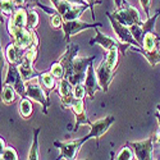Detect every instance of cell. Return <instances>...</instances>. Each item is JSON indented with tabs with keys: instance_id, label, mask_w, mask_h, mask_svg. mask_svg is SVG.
Returning <instances> with one entry per match:
<instances>
[{
	"instance_id": "ac0fdd59",
	"label": "cell",
	"mask_w": 160,
	"mask_h": 160,
	"mask_svg": "<svg viewBox=\"0 0 160 160\" xmlns=\"http://www.w3.org/2000/svg\"><path fill=\"white\" fill-rule=\"evenodd\" d=\"M24 51L19 45H17L14 41L8 44V46L5 48V59L8 63L10 64H16L18 65L21 62H22V58H23V54Z\"/></svg>"
},
{
	"instance_id": "7a4b0ae2",
	"label": "cell",
	"mask_w": 160,
	"mask_h": 160,
	"mask_svg": "<svg viewBox=\"0 0 160 160\" xmlns=\"http://www.w3.org/2000/svg\"><path fill=\"white\" fill-rule=\"evenodd\" d=\"M105 14H106V17L109 18V21H110V24H112V28H113V31H114V33H115V37H117L119 41H121V44L123 45L124 55H126V52H127L128 49H132L133 51L140 52V54L143 55L145 51H143L142 46L138 44L137 40L133 37V35H132V32H131V30H129L128 26H124V24H122L121 22H118V21L113 17L112 13H109V12H106Z\"/></svg>"
},
{
	"instance_id": "ba28073f",
	"label": "cell",
	"mask_w": 160,
	"mask_h": 160,
	"mask_svg": "<svg viewBox=\"0 0 160 160\" xmlns=\"http://www.w3.org/2000/svg\"><path fill=\"white\" fill-rule=\"evenodd\" d=\"M142 49L145 51L143 57L148 59L151 67H156L160 63V48H159L158 33L149 32L146 35L142 42Z\"/></svg>"
},
{
	"instance_id": "d6a6232c",
	"label": "cell",
	"mask_w": 160,
	"mask_h": 160,
	"mask_svg": "<svg viewBox=\"0 0 160 160\" xmlns=\"http://www.w3.org/2000/svg\"><path fill=\"white\" fill-rule=\"evenodd\" d=\"M73 91H74V98L76 99H85V96L87 95V91H86V87H85L83 82L76 85Z\"/></svg>"
},
{
	"instance_id": "e0dca14e",
	"label": "cell",
	"mask_w": 160,
	"mask_h": 160,
	"mask_svg": "<svg viewBox=\"0 0 160 160\" xmlns=\"http://www.w3.org/2000/svg\"><path fill=\"white\" fill-rule=\"evenodd\" d=\"M83 83H85V87H86V91H87V96L91 100L95 98V92L101 90L99 78H98V74H96V69L94 68V64L92 63L88 65V69H87L86 78H85Z\"/></svg>"
},
{
	"instance_id": "8fae6325",
	"label": "cell",
	"mask_w": 160,
	"mask_h": 160,
	"mask_svg": "<svg viewBox=\"0 0 160 160\" xmlns=\"http://www.w3.org/2000/svg\"><path fill=\"white\" fill-rule=\"evenodd\" d=\"M3 85L13 86L17 90V92L19 94L21 98L26 96V81L23 79V77L18 69V65L8 63V72H7V77L4 79Z\"/></svg>"
},
{
	"instance_id": "f35d334b",
	"label": "cell",
	"mask_w": 160,
	"mask_h": 160,
	"mask_svg": "<svg viewBox=\"0 0 160 160\" xmlns=\"http://www.w3.org/2000/svg\"><path fill=\"white\" fill-rule=\"evenodd\" d=\"M155 117H156V121H158V123H159V128H160V113L156 110V113H155Z\"/></svg>"
},
{
	"instance_id": "60d3db41",
	"label": "cell",
	"mask_w": 160,
	"mask_h": 160,
	"mask_svg": "<svg viewBox=\"0 0 160 160\" xmlns=\"http://www.w3.org/2000/svg\"><path fill=\"white\" fill-rule=\"evenodd\" d=\"M158 38H159V41H160V36L159 35H158Z\"/></svg>"
},
{
	"instance_id": "cb8c5ba5",
	"label": "cell",
	"mask_w": 160,
	"mask_h": 160,
	"mask_svg": "<svg viewBox=\"0 0 160 160\" xmlns=\"http://www.w3.org/2000/svg\"><path fill=\"white\" fill-rule=\"evenodd\" d=\"M122 55V52L119 49H112V50H108L106 54L104 55L105 59H106V63H108L114 71L118 69V64H119V57Z\"/></svg>"
},
{
	"instance_id": "52a82bcc",
	"label": "cell",
	"mask_w": 160,
	"mask_h": 160,
	"mask_svg": "<svg viewBox=\"0 0 160 160\" xmlns=\"http://www.w3.org/2000/svg\"><path fill=\"white\" fill-rule=\"evenodd\" d=\"M102 27V23L100 22H94V23H86L83 21H81L79 18L77 19H72V21H64L62 30L64 33V41L65 44L71 42V37L73 35H77L79 32H82L85 30H90V28H99Z\"/></svg>"
},
{
	"instance_id": "d590c367",
	"label": "cell",
	"mask_w": 160,
	"mask_h": 160,
	"mask_svg": "<svg viewBox=\"0 0 160 160\" xmlns=\"http://www.w3.org/2000/svg\"><path fill=\"white\" fill-rule=\"evenodd\" d=\"M68 3L71 4H78V5H88V3L86 2V0H67ZM90 7V5H88Z\"/></svg>"
},
{
	"instance_id": "9a60e30c",
	"label": "cell",
	"mask_w": 160,
	"mask_h": 160,
	"mask_svg": "<svg viewBox=\"0 0 160 160\" xmlns=\"http://www.w3.org/2000/svg\"><path fill=\"white\" fill-rule=\"evenodd\" d=\"M73 88H74V86L67 78H63L59 81L57 91H58L60 101H62V109H71L72 104L74 102L76 98H74Z\"/></svg>"
},
{
	"instance_id": "1f68e13d",
	"label": "cell",
	"mask_w": 160,
	"mask_h": 160,
	"mask_svg": "<svg viewBox=\"0 0 160 160\" xmlns=\"http://www.w3.org/2000/svg\"><path fill=\"white\" fill-rule=\"evenodd\" d=\"M129 30H131V32H132L133 37H135V38L137 40V41H138V44L142 46V42H143L145 35H143V32H142L141 24H132L131 27H129Z\"/></svg>"
},
{
	"instance_id": "ab89813d",
	"label": "cell",
	"mask_w": 160,
	"mask_h": 160,
	"mask_svg": "<svg viewBox=\"0 0 160 160\" xmlns=\"http://www.w3.org/2000/svg\"><path fill=\"white\" fill-rule=\"evenodd\" d=\"M156 110L160 113V104H159V105H156Z\"/></svg>"
},
{
	"instance_id": "4fadbf2b",
	"label": "cell",
	"mask_w": 160,
	"mask_h": 160,
	"mask_svg": "<svg viewBox=\"0 0 160 160\" xmlns=\"http://www.w3.org/2000/svg\"><path fill=\"white\" fill-rule=\"evenodd\" d=\"M95 32H96V36L94 38L90 40V45H100L102 49H105L106 51L108 50H112V49H119L122 52V55H124V50H123V45L121 44L118 38H114L109 35H105V33H101L99 31V28H95Z\"/></svg>"
},
{
	"instance_id": "4316f807",
	"label": "cell",
	"mask_w": 160,
	"mask_h": 160,
	"mask_svg": "<svg viewBox=\"0 0 160 160\" xmlns=\"http://www.w3.org/2000/svg\"><path fill=\"white\" fill-rule=\"evenodd\" d=\"M0 5H2V13L5 17H10L18 8V5L14 3V0H0Z\"/></svg>"
},
{
	"instance_id": "ffe728a7",
	"label": "cell",
	"mask_w": 160,
	"mask_h": 160,
	"mask_svg": "<svg viewBox=\"0 0 160 160\" xmlns=\"http://www.w3.org/2000/svg\"><path fill=\"white\" fill-rule=\"evenodd\" d=\"M37 81L40 82V85L42 86V88L45 90V92L48 94V96L50 95L51 91H55L58 88V85L57 83V78L50 73V71H46V72H41L37 78Z\"/></svg>"
},
{
	"instance_id": "f1b7e54d",
	"label": "cell",
	"mask_w": 160,
	"mask_h": 160,
	"mask_svg": "<svg viewBox=\"0 0 160 160\" xmlns=\"http://www.w3.org/2000/svg\"><path fill=\"white\" fill-rule=\"evenodd\" d=\"M0 159L2 160H18V154L17 151L12 148V146H4L2 148V152H0Z\"/></svg>"
},
{
	"instance_id": "5bb4252c",
	"label": "cell",
	"mask_w": 160,
	"mask_h": 160,
	"mask_svg": "<svg viewBox=\"0 0 160 160\" xmlns=\"http://www.w3.org/2000/svg\"><path fill=\"white\" fill-rule=\"evenodd\" d=\"M115 72L117 71H114L112 67L106 63V59L104 57L102 60L100 62V64L96 67V74H98L99 82H100V86H101V91L108 92L109 86L113 81L114 76H115Z\"/></svg>"
},
{
	"instance_id": "836d02e7",
	"label": "cell",
	"mask_w": 160,
	"mask_h": 160,
	"mask_svg": "<svg viewBox=\"0 0 160 160\" xmlns=\"http://www.w3.org/2000/svg\"><path fill=\"white\" fill-rule=\"evenodd\" d=\"M145 14H146V18L150 17V8H151V0H138Z\"/></svg>"
},
{
	"instance_id": "8d00e7d4",
	"label": "cell",
	"mask_w": 160,
	"mask_h": 160,
	"mask_svg": "<svg viewBox=\"0 0 160 160\" xmlns=\"http://www.w3.org/2000/svg\"><path fill=\"white\" fill-rule=\"evenodd\" d=\"M14 3L18 5V7H26V0H14Z\"/></svg>"
},
{
	"instance_id": "d6986e66",
	"label": "cell",
	"mask_w": 160,
	"mask_h": 160,
	"mask_svg": "<svg viewBox=\"0 0 160 160\" xmlns=\"http://www.w3.org/2000/svg\"><path fill=\"white\" fill-rule=\"evenodd\" d=\"M13 27H27V7H18L9 17L8 24Z\"/></svg>"
},
{
	"instance_id": "e575fe53",
	"label": "cell",
	"mask_w": 160,
	"mask_h": 160,
	"mask_svg": "<svg viewBox=\"0 0 160 160\" xmlns=\"http://www.w3.org/2000/svg\"><path fill=\"white\" fill-rule=\"evenodd\" d=\"M86 2L88 3V5H90V9H91V14H92V19L95 21V10H94V7L96 5V4H101V0H86Z\"/></svg>"
},
{
	"instance_id": "30bf717a",
	"label": "cell",
	"mask_w": 160,
	"mask_h": 160,
	"mask_svg": "<svg viewBox=\"0 0 160 160\" xmlns=\"http://www.w3.org/2000/svg\"><path fill=\"white\" fill-rule=\"evenodd\" d=\"M126 143L129 145L132 150L135 151L136 159L138 160H152L154 159V143H155L154 135L143 141H136V142L128 141Z\"/></svg>"
},
{
	"instance_id": "6da1fadb",
	"label": "cell",
	"mask_w": 160,
	"mask_h": 160,
	"mask_svg": "<svg viewBox=\"0 0 160 160\" xmlns=\"http://www.w3.org/2000/svg\"><path fill=\"white\" fill-rule=\"evenodd\" d=\"M79 46L76 44H67V49L60 58L58 59L64 67V78L76 86L82 83L86 78L88 65L95 60V55L92 57H78Z\"/></svg>"
},
{
	"instance_id": "5b68a950",
	"label": "cell",
	"mask_w": 160,
	"mask_h": 160,
	"mask_svg": "<svg viewBox=\"0 0 160 160\" xmlns=\"http://www.w3.org/2000/svg\"><path fill=\"white\" fill-rule=\"evenodd\" d=\"M112 14L118 22H121L124 26H128V27H131L132 24H142L138 9L132 7L126 0H123V5L121 8L114 9Z\"/></svg>"
},
{
	"instance_id": "8992f818",
	"label": "cell",
	"mask_w": 160,
	"mask_h": 160,
	"mask_svg": "<svg viewBox=\"0 0 160 160\" xmlns=\"http://www.w3.org/2000/svg\"><path fill=\"white\" fill-rule=\"evenodd\" d=\"M85 142H87L86 136L81 137V138L71 140V141H59V140L54 141V148L59 149V151H60V154L57 159L58 160H60V159H65V160L76 159Z\"/></svg>"
},
{
	"instance_id": "7c38bea8",
	"label": "cell",
	"mask_w": 160,
	"mask_h": 160,
	"mask_svg": "<svg viewBox=\"0 0 160 160\" xmlns=\"http://www.w3.org/2000/svg\"><path fill=\"white\" fill-rule=\"evenodd\" d=\"M115 122V117L113 115H108L105 118H101V119H98L96 122L91 123L88 127H90V132L86 135V138L87 141L91 140V138H101L106 132L109 131V128L113 126V123Z\"/></svg>"
},
{
	"instance_id": "d4e9b609",
	"label": "cell",
	"mask_w": 160,
	"mask_h": 160,
	"mask_svg": "<svg viewBox=\"0 0 160 160\" xmlns=\"http://www.w3.org/2000/svg\"><path fill=\"white\" fill-rule=\"evenodd\" d=\"M159 16H160V9H158L156 10V13L152 16V17H149V18H146V21L145 22H142V24H141V28H142V32H143V35L146 36L149 32H154V28H155V23H156V21H158V18H159Z\"/></svg>"
},
{
	"instance_id": "f546056e",
	"label": "cell",
	"mask_w": 160,
	"mask_h": 160,
	"mask_svg": "<svg viewBox=\"0 0 160 160\" xmlns=\"http://www.w3.org/2000/svg\"><path fill=\"white\" fill-rule=\"evenodd\" d=\"M49 71H50V73L54 76L57 79H59V81L64 78V67H63V64H62L59 60H57V62L52 63Z\"/></svg>"
},
{
	"instance_id": "44dd1931",
	"label": "cell",
	"mask_w": 160,
	"mask_h": 160,
	"mask_svg": "<svg viewBox=\"0 0 160 160\" xmlns=\"http://www.w3.org/2000/svg\"><path fill=\"white\" fill-rule=\"evenodd\" d=\"M18 110H19V114L23 119H30L32 113H33V104H32V100L27 96H24L19 101V106H18Z\"/></svg>"
},
{
	"instance_id": "277c9868",
	"label": "cell",
	"mask_w": 160,
	"mask_h": 160,
	"mask_svg": "<svg viewBox=\"0 0 160 160\" xmlns=\"http://www.w3.org/2000/svg\"><path fill=\"white\" fill-rule=\"evenodd\" d=\"M7 30L13 41L19 45L23 50H27L32 45L40 42L36 30H30L27 27H13V26H7Z\"/></svg>"
},
{
	"instance_id": "603a6c76",
	"label": "cell",
	"mask_w": 160,
	"mask_h": 160,
	"mask_svg": "<svg viewBox=\"0 0 160 160\" xmlns=\"http://www.w3.org/2000/svg\"><path fill=\"white\" fill-rule=\"evenodd\" d=\"M18 92L17 90L10 86V85H3V96H2V100L5 105H10L13 102H16L17 99H18Z\"/></svg>"
},
{
	"instance_id": "7402d4cb",
	"label": "cell",
	"mask_w": 160,
	"mask_h": 160,
	"mask_svg": "<svg viewBox=\"0 0 160 160\" xmlns=\"http://www.w3.org/2000/svg\"><path fill=\"white\" fill-rule=\"evenodd\" d=\"M40 131H41V128H40V127H36L33 129L32 145H31V149H30V152H28V158H27L30 160H37V159H40V145H38Z\"/></svg>"
},
{
	"instance_id": "2e32d148",
	"label": "cell",
	"mask_w": 160,
	"mask_h": 160,
	"mask_svg": "<svg viewBox=\"0 0 160 160\" xmlns=\"http://www.w3.org/2000/svg\"><path fill=\"white\" fill-rule=\"evenodd\" d=\"M85 99H76L74 102L72 104L71 106V110L73 112L74 117H76V124H74V128L73 131L77 132L78 128L81 126H90L91 122L87 117V113H86V108H85Z\"/></svg>"
},
{
	"instance_id": "9c48e42d",
	"label": "cell",
	"mask_w": 160,
	"mask_h": 160,
	"mask_svg": "<svg viewBox=\"0 0 160 160\" xmlns=\"http://www.w3.org/2000/svg\"><path fill=\"white\" fill-rule=\"evenodd\" d=\"M26 96L30 98L32 101L38 102L42 106V113L48 114V109L50 106V96H48V94L38 81L35 82L31 79V81L26 82Z\"/></svg>"
},
{
	"instance_id": "484cf974",
	"label": "cell",
	"mask_w": 160,
	"mask_h": 160,
	"mask_svg": "<svg viewBox=\"0 0 160 160\" xmlns=\"http://www.w3.org/2000/svg\"><path fill=\"white\" fill-rule=\"evenodd\" d=\"M40 18L38 14L35 9H32L31 7H27V28L30 30H36L38 26Z\"/></svg>"
},
{
	"instance_id": "3957f363",
	"label": "cell",
	"mask_w": 160,
	"mask_h": 160,
	"mask_svg": "<svg viewBox=\"0 0 160 160\" xmlns=\"http://www.w3.org/2000/svg\"><path fill=\"white\" fill-rule=\"evenodd\" d=\"M38 44H35L30 49L26 50L24 54H23V58H22V62L18 64V69H19V72H21V74L26 82L31 81L33 78H38V76H40V72H37L33 67V64L37 59Z\"/></svg>"
},
{
	"instance_id": "83f0119b",
	"label": "cell",
	"mask_w": 160,
	"mask_h": 160,
	"mask_svg": "<svg viewBox=\"0 0 160 160\" xmlns=\"http://www.w3.org/2000/svg\"><path fill=\"white\" fill-rule=\"evenodd\" d=\"M115 159L117 160H133V159H136V155H135V151L132 150L131 146L126 143L121 149V151L117 154Z\"/></svg>"
},
{
	"instance_id": "4dcf8cb0",
	"label": "cell",
	"mask_w": 160,
	"mask_h": 160,
	"mask_svg": "<svg viewBox=\"0 0 160 160\" xmlns=\"http://www.w3.org/2000/svg\"><path fill=\"white\" fill-rule=\"evenodd\" d=\"M49 18H50V26H51L52 28H54V30H59V28H62L64 19H63V16L60 14L58 10H57L55 13H52V14H50Z\"/></svg>"
},
{
	"instance_id": "74e56055",
	"label": "cell",
	"mask_w": 160,
	"mask_h": 160,
	"mask_svg": "<svg viewBox=\"0 0 160 160\" xmlns=\"http://www.w3.org/2000/svg\"><path fill=\"white\" fill-rule=\"evenodd\" d=\"M114 4H115V8H121L123 5V0H114Z\"/></svg>"
}]
</instances>
